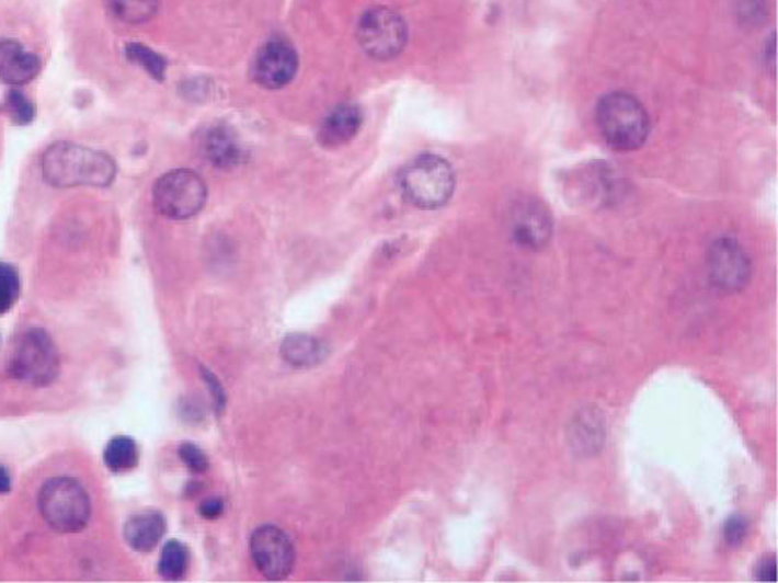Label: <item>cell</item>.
<instances>
[{
	"mask_svg": "<svg viewBox=\"0 0 778 583\" xmlns=\"http://www.w3.org/2000/svg\"><path fill=\"white\" fill-rule=\"evenodd\" d=\"M363 125V113L354 103L335 106L320 125L319 141L323 147H341L352 141Z\"/></svg>",
	"mask_w": 778,
	"mask_h": 583,
	"instance_id": "cell-13",
	"label": "cell"
},
{
	"mask_svg": "<svg viewBox=\"0 0 778 583\" xmlns=\"http://www.w3.org/2000/svg\"><path fill=\"white\" fill-rule=\"evenodd\" d=\"M190 570V549L182 541L171 540L162 546L158 571L168 581H180Z\"/></svg>",
	"mask_w": 778,
	"mask_h": 583,
	"instance_id": "cell-19",
	"label": "cell"
},
{
	"mask_svg": "<svg viewBox=\"0 0 778 583\" xmlns=\"http://www.w3.org/2000/svg\"><path fill=\"white\" fill-rule=\"evenodd\" d=\"M298 55L287 41L272 39L258 52L252 66L253 80L267 90H282L295 79Z\"/></svg>",
	"mask_w": 778,
	"mask_h": 583,
	"instance_id": "cell-10",
	"label": "cell"
},
{
	"mask_svg": "<svg viewBox=\"0 0 778 583\" xmlns=\"http://www.w3.org/2000/svg\"><path fill=\"white\" fill-rule=\"evenodd\" d=\"M11 487H13V482H11L10 471L3 465H0V496L10 493Z\"/></svg>",
	"mask_w": 778,
	"mask_h": 583,
	"instance_id": "cell-29",
	"label": "cell"
},
{
	"mask_svg": "<svg viewBox=\"0 0 778 583\" xmlns=\"http://www.w3.org/2000/svg\"><path fill=\"white\" fill-rule=\"evenodd\" d=\"M747 530V519L741 515H733L725 522L722 533H724L725 541H728L730 546L739 548V546L743 545L744 540H746Z\"/></svg>",
	"mask_w": 778,
	"mask_h": 583,
	"instance_id": "cell-25",
	"label": "cell"
},
{
	"mask_svg": "<svg viewBox=\"0 0 778 583\" xmlns=\"http://www.w3.org/2000/svg\"><path fill=\"white\" fill-rule=\"evenodd\" d=\"M39 72L38 55L25 50L18 41L0 39V80L3 83L21 87L35 80Z\"/></svg>",
	"mask_w": 778,
	"mask_h": 583,
	"instance_id": "cell-12",
	"label": "cell"
},
{
	"mask_svg": "<svg viewBox=\"0 0 778 583\" xmlns=\"http://www.w3.org/2000/svg\"><path fill=\"white\" fill-rule=\"evenodd\" d=\"M357 38L361 47L375 60H392L404 50L408 27L397 11L376 7L361 18Z\"/></svg>",
	"mask_w": 778,
	"mask_h": 583,
	"instance_id": "cell-7",
	"label": "cell"
},
{
	"mask_svg": "<svg viewBox=\"0 0 778 583\" xmlns=\"http://www.w3.org/2000/svg\"><path fill=\"white\" fill-rule=\"evenodd\" d=\"M44 182L49 186L106 187L114 182L116 164L108 155L73 142H57L41 161Z\"/></svg>",
	"mask_w": 778,
	"mask_h": 583,
	"instance_id": "cell-1",
	"label": "cell"
},
{
	"mask_svg": "<svg viewBox=\"0 0 778 583\" xmlns=\"http://www.w3.org/2000/svg\"><path fill=\"white\" fill-rule=\"evenodd\" d=\"M568 438L576 451L584 454L597 451L604 442V423L600 422V413L588 411V409L579 413L571 424V433Z\"/></svg>",
	"mask_w": 778,
	"mask_h": 583,
	"instance_id": "cell-17",
	"label": "cell"
},
{
	"mask_svg": "<svg viewBox=\"0 0 778 583\" xmlns=\"http://www.w3.org/2000/svg\"><path fill=\"white\" fill-rule=\"evenodd\" d=\"M38 507L43 518L57 533L77 534L90 523V494L72 478H55L44 483Z\"/></svg>",
	"mask_w": 778,
	"mask_h": 583,
	"instance_id": "cell-4",
	"label": "cell"
},
{
	"mask_svg": "<svg viewBox=\"0 0 778 583\" xmlns=\"http://www.w3.org/2000/svg\"><path fill=\"white\" fill-rule=\"evenodd\" d=\"M324 345L313 335L295 332L286 335L282 345V356L294 367H313L324 359Z\"/></svg>",
	"mask_w": 778,
	"mask_h": 583,
	"instance_id": "cell-16",
	"label": "cell"
},
{
	"mask_svg": "<svg viewBox=\"0 0 778 583\" xmlns=\"http://www.w3.org/2000/svg\"><path fill=\"white\" fill-rule=\"evenodd\" d=\"M182 462L195 475H205L209 470V460L206 454L194 443H183L179 448Z\"/></svg>",
	"mask_w": 778,
	"mask_h": 583,
	"instance_id": "cell-24",
	"label": "cell"
},
{
	"mask_svg": "<svg viewBox=\"0 0 778 583\" xmlns=\"http://www.w3.org/2000/svg\"><path fill=\"white\" fill-rule=\"evenodd\" d=\"M168 524L162 513L147 511L130 516L124 526V538L133 551L150 552L160 545Z\"/></svg>",
	"mask_w": 778,
	"mask_h": 583,
	"instance_id": "cell-15",
	"label": "cell"
},
{
	"mask_svg": "<svg viewBox=\"0 0 778 583\" xmlns=\"http://www.w3.org/2000/svg\"><path fill=\"white\" fill-rule=\"evenodd\" d=\"M596 119L603 138L618 151L640 149L651 128L647 108L627 92L604 95L597 103Z\"/></svg>",
	"mask_w": 778,
	"mask_h": 583,
	"instance_id": "cell-2",
	"label": "cell"
},
{
	"mask_svg": "<svg viewBox=\"0 0 778 583\" xmlns=\"http://www.w3.org/2000/svg\"><path fill=\"white\" fill-rule=\"evenodd\" d=\"M20 292V273L13 265L0 262V316L9 312L16 305Z\"/></svg>",
	"mask_w": 778,
	"mask_h": 583,
	"instance_id": "cell-23",
	"label": "cell"
},
{
	"mask_svg": "<svg viewBox=\"0 0 778 583\" xmlns=\"http://www.w3.org/2000/svg\"><path fill=\"white\" fill-rule=\"evenodd\" d=\"M103 462L112 473L124 475L135 470L139 464V449L131 437L113 438L103 453Z\"/></svg>",
	"mask_w": 778,
	"mask_h": 583,
	"instance_id": "cell-18",
	"label": "cell"
},
{
	"mask_svg": "<svg viewBox=\"0 0 778 583\" xmlns=\"http://www.w3.org/2000/svg\"><path fill=\"white\" fill-rule=\"evenodd\" d=\"M203 379H205V382L208 384V389L209 392H211V397L214 402H216V409L217 412H222L225 408V402H227V395H225V390L222 387V384L219 382V379L214 376V373L205 370L203 368Z\"/></svg>",
	"mask_w": 778,
	"mask_h": 583,
	"instance_id": "cell-26",
	"label": "cell"
},
{
	"mask_svg": "<svg viewBox=\"0 0 778 583\" xmlns=\"http://www.w3.org/2000/svg\"><path fill=\"white\" fill-rule=\"evenodd\" d=\"M208 191L201 175L193 171H172L155 184L153 205L161 216L186 220L197 216L205 206Z\"/></svg>",
	"mask_w": 778,
	"mask_h": 583,
	"instance_id": "cell-6",
	"label": "cell"
},
{
	"mask_svg": "<svg viewBox=\"0 0 778 583\" xmlns=\"http://www.w3.org/2000/svg\"><path fill=\"white\" fill-rule=\"evenodd\" d=\"M225 512V504L220 498H213V500H206L198 507V513L206 519H217L222 516Z\"/></svg>",
	"mask_w": 778,
	"mask_h": 583,
	"instance_id": "cell-28",
	"label": "cell"
},
{
	"mask_svg": "<svg viewBox=\"0 0 778 583\" xmlns=\"http://www.w3.org/2000/svg\"><path fill=\"white\" fill-rule=\"evenodd\" d=\"M453 165L438 155H422L409 162L400 175L404 201L420 209H437L455 194Z\"/></svg>",
	"mask_w": 778,
	"mask_h": 583,
	"instance_id": "cell-3",
	"label": "cell"
},
{
	"mask_svg": "<svg viewBox=\"0 0 778 583\" xmlns=\"http://www.w3.org/2000/svg\"><path fill=\"white\" fill-rule=\"evenodd\" d=\"M2 106L3 113L7 114L11 124L24 127V125L32 124L33 119H35V105L20 88L9 91Z\"/></svg>",
	"mask_w": 778,
	"mask_h": 583,
	"instance_id": "cell-22",
	"label": "cell"
},
{
	"mask_svg": "<svg viewBox=\"0 0 778 583\" xmlns=\"http://www.w3.org/2000/svg\"><path fill=\"white\" fill-rule=\"evenodd\" d=\"M250 553L258 571L268 581H283L293 574L297 553L290 538L279 527L265 524L250 537Z\"/></svg>",
	"mask_w": 778,
	"mask_h": 583,
	"instance_id": "cell-8",
	"label": "cell"
},
{
	"mask_svg": "<svg viewBox=\"0 0 778 583\" xmlns=\"http://www.w3.org/2000/svg\"><path fill=\"white\" fill-rule=\"evenodd\" d=\"M60 371V354L49 334L38 328L18 339L9 361V373L18 381L49 386Z\"/></svg>",
	"mask_w": 778,
	"mask_h": 583,
	"instance_id": "cell-5",
	"label": "cell"
},
{
	"mask_svg": "<svg viewBox=\"0 0 778 583\" xmlns=\"http://www.w3.org/2000/svg\"><path fill=\"white\" fill-rule=\"evenodd\" d=\"M125 55H127L128 61L141 66L144 71L153 77L155 80H164L165 71H168V61L157 52L149 49L144 44L130 43L125 47Z\"/></svg>",
	"mask_w": 778,
	"mask_h": 583,
	"instance_id": "cell-21",
	"label": "cell"
},
{
	"mask_svg": "<svg viewBox=\"0 0 778 583\" xmlns=\"http://www.w3.org/2000/svg\"><path fill=\"white\" fill-rule=\"evenodd\" d=\"M755 578L759 582H777V560L774 556L763 557L755 567Z\"/></svg>",
	"mask_w": 778,
	"mask_h": 583,
	"instance_id": "cell-27",
	"label": "cell"
},
{
	"mask_svg": "<svg viewBox=\"0 0 778 583\" xmlns=\"http://www.w3.org/2000/svg\"><path fill=\"white\" fill-rule=\"evenodd\" d=\"M160 0H110L112 11L121 21L128 24H142L152 20Z\"/></svg>",
	"mask_w": 778,
	"mask_h": 583,
	"instance_id": "cell-20",
	"label": "cell"
},
{
	"mask_svg": "<svg viewBox=\"0 0 778 583\" xmlns=\"http://www.w3.org/2000/svg\"><path fill=\"white\" fill-rule=\"evenodd\" d=\"M711 283L722 292H740L751 282V258L739 241L721 238L711 243L707 256Z\"/></svg>",
	"mask_w": 778,
	"mask_h": 583,
	"instance_id": "cell-9",
	"label": "cell"
},
{
	"mask_svg": "<svg viewBox=\"0 0 778 583\" xmlns=\"http://www.w3.org/2000/svg\"><path fill=\"white\" fill-rule=\"evenodd\" d=\"M203 155L219 169H233L243 160V149L238 136L227 125H214L203 136Z\"/></svg>",
	"mask_w": 778,
	"mask_h": 583,
	"instance_id": "cell-14",
	"label": "cell"
},
{
	"mask_svg": "<svg viewBox=\"0 0 778 583\" xmlns=\"http://www.w3.org/2000/svg\"><path fill=\"white\" fill-rule=\"evenodd\" d=\"M551 212L536 198H525L515 206L512 216V238L529 250L544 249L552 236Z\"/></svg>",
	"mask_w": 778,
	"mask_h": 583,
	"instance_id": "cell-11",
	"label": "cell"
}]
</instances>
